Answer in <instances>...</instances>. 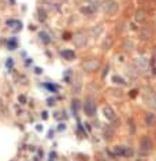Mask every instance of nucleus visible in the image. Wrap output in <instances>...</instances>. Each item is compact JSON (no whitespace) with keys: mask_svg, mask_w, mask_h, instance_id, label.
Wrapping results in <instances>:
<instances>
[{"mask_svg":"<svg viewBox=\"0 0 156 161\" xmlns=\"http://www.w3.org/2000/svg\"><path fill=\"white\" fill-rule=\"evenodd\" d=\"M102 10L107 15H114L118 11V2L116 0H104L102 3Z\"/></svg>","mask_w":156,"mask_h":161,"instance_id":"nucleus-1","label":"nucleus"},{"mask_svg":"<svg viewBox=\"0 0 156 161\" xmlns=\"http://www.w3.org/2000/svg\"><path fill=\"white\" fill-rule=\"evenodd\" d=\"M134 68H136V71L138 74H143L145 71H148V68H149V61H148V59L145 56L137 57L134 60Z\"/></svg>","mask_w":156,"mask_h":161,"instance_id":"nucleus-2","label":"nucleus"},{"mask_svg":"<svg viewBox=\"0 0 156 161\" xmlns=\"http://www.w3.org/2000/svg\"><path fill=\"white\" fill-rule=\"evenodd\" d=\"M100 68V63L96 59H89L84 63V70L86 73H92V71H96Z\"/></svg>","mask_w":156,"mask_h":161,"instance_id":"nucleus-3","label":"nucleus"},{"mask_svg":"<svg viewBox=\"0 0 156 161\" xmlns=\"http://www.w3.org/2000/svg\"><path fill=\"white\" fill-rule=\"evenodd\" d=\"M84 111L86 116H93L96 112V105L93 102L92 98H86V101L84 102Z\"/></svg>","mask_w":156,"mask_h":161,"instance_id":"nucleus-4","label":"nucleus"},{"mask_svg":"<svg viewBox=\"0 0 156 161\" xmlns=\"http://www.w3.org/2000/svg\"><path fill=\"white\" fill-rule=\"evenodd\" d=\"M140 149L144 150V152H151V150L154 149V143H152L149 136L144 135L143 138H141V141H140Z\"/></svg>","mask_w":156,"mask_h":161,"instance_id":"nucleus-5","label":"nucleus"},{"mask_svg":"<svg viewBox=\"0 0 156 161\" xmlns=\"http://www.w3.org/2000/svg\"><path fill=\"white\" fill-rule=\"evenodd\" d=\"M73 44H74L77 48H81V47H84L85 44H86V37H85V34L84 33H77V34H74L73 36Z\"/></svg>","mask_w":156,"mask_h":161,"instance_id":"nucleus-6","label":"nucleus"},{"mask_svg":"<svg viewBox=\"0 0 156 161\" xmlns=\"http://www.w3.org/2000/svg\"><path fill=\"white\" fill-rule=\"evenodd\" d=\"M144 102L149 108H152V109H155V111H156V96L154 93H149V94L145 93L144 94Z\"/></svg>","mask_w":156,"mask_h":161,"instance_id":"nucleus-7","label":"nucleus"},{"mask_svg":"<svg viewBox=\"0 0 156 161\" xmlns=\"http://www.w3.org/2000/svg\"><path fill=\"white\" fill-rule=\"evenodd\" d=\"M103 115H104V118L107 119V120H114V119H115V111H114L112 108L110 107V105H106V107L103 108Z\"/></svg>","mask_w":156,"mask_h":161,"instance_id":"nucleus-8","label":"nucleus"},{"mask_svg":"<svg viewBox=\"0 0 156 161\" xmlns=\"http://www.w3.org/2000/svg\"><path fill=\"white\" fill-rule=\"evenodd\" d=\"M145 18H147V15H145V11H144V10H141V8L137 10L136 14H134V20H136V22H138V23L144 22Z\"/></svg>","mask_w":156,"mask_h":161,"instance_id":"nucleus-9","label":"nucleus"},{"mask_svg":"<svg viewBox=\"0 0 156 161\" xmlns=\"http://www.w3.org/2000/svg\"><path fill=\"white\" fill-rule=\"evenodd\" d=\"M60 55H62V57L63 59H66V60H73L75 57V53H74V51H71V49H63L60 52Z\"/></svg>","mask_w":156,"mask_h":161,"instance_id":"nucleus-10","label":"nucleus"},{"mask_svg":"<svg viewBox=\"0 0 156 161\" xmlns=\"http://www.w3.org/2000/svg\"><path fill=\"white\" fill-rule=\"evenodd\" d=\"M102 33H103V26L102 25H96L95 27L91 29V36L93 37V38H97Z\"/></svg>","mask_w":156,"mask_h":161,"instance_id":"nucleus-11","label":"nucleus"},{"mask_svg":"<svg viewBox=\"0 0 156 161\" xmlns=\"http://www.w3.org/2000/svg\"><path fill=\"white\" fill-rule=\"evenodd\" d=\"M111 45H112V36H107L106 40H104V42H103V49L104 51L110 49Z\"/></svg>","mask_w":156,"mask_h":161,"instance_id":"nucleus-12","label":"nucleus"},{"mask_svg":"<svg viewBox=\"0 0 156 161\" xmlns=\"http://www.w3.org/2000/svg\"><path fill=\"white\" fill-rule=\"evenodd\" d=\"M140 36H141V38L143 40H148V38H151V36H152V30L149 29H143L140 32Z\"/></svg>","mask_w":156,"mask_h":161,"instance_id":"nucleus-13","label":"nucleus"},{"mask_svg":"<svg viewBox=\"0 0 156 161\" xmlns=\"http://www.w3.org/2000/svg\"><path fill=\"white\" fill-rule=\"evenodd\" d=\"M145 123L148 126H152L155 123V115L154 114H147L145 115Z\"/></svg>","mask_w":156,"mask_h":161,"instance_id":"nucleus-14","label":"nucleus"},{"mask_svg":"<svg viewBox=\"0 0 156 161\" xmlns=\"http://www.w3.org/2000/svg\"><path fill=\"white\" fill-rule=\"evenodd\" d=\"M104 136H107V139H110L112 136V130H110V128L104 130Z\"/></svg>","mask_w":156,"mask_h":161,"instance_id":"nucleus-15","label":"nucleus"},{"mask_svg":"<svg viewBox=\"0 0 156 161\" xmlns=\"http://www.w3.org/2000/svg\"><path fill=\"white\" fill-rule=\"evenodd\" d=\"M112 81L115 82V83H116V82H118V83H125L122 78H121V77H116V75H114V77H112Z\"/></svg>","mask_w":156,"mask_h":161,"instance_id":"nucleus-16","label":"nucleus"},{"mask_svg":"<svg viewBox=\"0 0 156 161\" xmlns=\"http://www.w3.org/2000/svg\"><path fill=\"white\" fill-rule=\"evenodd\" d=\"M40 36H41V40L45 41V42H48V41H50V40L47 38V34H45V33H40Z\"/></svg>","mask_w":156,"mask_h":161,"instance_id":"nucleus-17","label":"nucleus"},{"mask_svg":"<svg viewBox=\"0 0 156 161\" xmlns=\"http://www.w3.org/2000/svg\"><path fill=\"white\" fill-rule=\"evenodd\" d=\"M19 101H21V102H22V104H25V101H26L25 96H19Z\"/></svg>","mask_w":156,"mask_h":161,"instance_id":"nucleus-18","label":"nucleus"},{"mask_svg":"<svg viewBox=\"0 0 156 161\" xmlns=\"http://www.w3.org/2000/svg\"><path fill=\"white\" fill-rule=\"evenodd\" d=\"M155 20H156V19H155Z\"/></svg>","mask_w":156,"mask_h":161,"instance_id":"nucleus-19","label":"nucleus"}]
</instances>
